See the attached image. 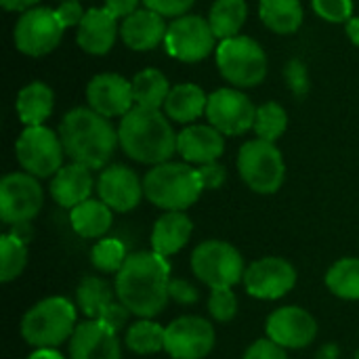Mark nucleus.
Instances as JSON below:
<instances>
[{
  "label": "nucleus",
  "mask_w": 359,
  "mask_h": 359,
  "mask_svg": "<svg viewBox=\"0 0 359 359\" xmlns=\"http://www.w3.org/2000/svg\"><path fill=\"white\" fill-rule=\"evenodd\" d=\"M259 17L271 32L288 36L299 32L305 11L301 0H259Z\"/></svg>",
  "instance_id": "cd10ccee"
},
{
  "label": "nucleus",
  "mask_w": 359,
  "mask_h": 359,
  "mask_svg": "<svg viewBox=\"0 0 359 359\" xmlns=\"http://www.w3.org/2000/svg\"><path fill=\"white\" fill-rule=\"evenodd\" d=\"M59 137L65 149V156L90 170L107 168L109 160L116 154L118 130L109 118L97 114L90 107H74L59 122Z\"/></svg>",
  "instance_id": "f03ea898"
},
{
  "label": "nucleus",
  "mask_w": 359,
  "mask_h": 359,
  "mask_svg": "<svg viewBox=\"0 0 359 359\" xmlns=\"http://www.w3.org/2000/svg\"><path fill=\"white\" fill-rule=\"evenodd\" d=\"M139 2H143V0H105V8L116 17V19H126V17H130L133 13H137L139 8Z\"/></svg>",
  "instance_id": "49530a36"
},
{
  "label": "nucleus",
  "mask_w": 359,
  "mask_h": 359,
  "mask_svg": "<svg viewBox=\"0 0 359 359\" xmlns=\"http://www.w3.org/2000/svg\"><path fill=\"white\" fill-rule=\"evenodd\" d=\"M63 32L65 27L59 23L55 8L36 6L19 15L13 29V42L21 55L44 57L59 46Z\"/></svg>",
  "instance_id": "9d476101"
},
{
  "label": "nucleus",
  "mask_w": 359,
  "mask_h": 359,
  "mask_svg": "<svg viewBox=\"0 0 359 359\" xmlns=\"http://www.w3.org/2000/svg\"><path fill=\"white\" fill-rule=\"evenodd\" d=\"M198 172H200V181H202L204 189H219L227 179V170L219 162L202 164V166H198Z\"/></svg>",
  "instance_id": "37998d69"
},
{
  "label": "nucleus",
  "mask_w": 359,
  "mask_h": 359,
  "mask_svg": "<svg viewBox=\"0 0 359 359\" xmlns=\"http://www.w3.org/2000/svg\"><path fill=\"white\" fill-rule=\"evenodd\" d=\"M27 265V242L15 233L0 236V280L15 282Z\"/></svg>",
  "instance_id": "72a5a7b5"
},
{
  "label": "nucleus",
  "mask_w": 359,
  "mask_h": 359,
  "mask_svg": "<svg viewBox=\"0 0 359 359\" xmlns=\"http://www.w3.org/2000/svg\"><path fill=\"white\" fill-rule=\"evenodd\" d=\"M267 339L278 343L280 347L288 349H305L318 337V322L316 318L297 305L276 309L265 322Z\"/></svg>",
  "instance_id": "dca6fc26"
},
{
  "label": "nucleus",
  "mask_w": 359,
  "mask_h": 359,
  "mask_svg": "<svg viewBox=\"0 0 359 359\" xmlns=\"http://www.w3.org/2000/svg\"><path fill=\"white\" fill-rule=\"evenodd\" d=\"M225 151V135L210 124H189L177 135V154L187 164L219 162Z\"/></svg>",
  "instance_id": "aec40b11"
},
{
  "label": "nucleus",
  "mask_w": 359,
  "mask_h": 359,
  "mask_svg": "<svg viewBox=\"0 0 359 359\" xmlns=\"http://www.w3.org/2000/svg\"><path fill=\"white\" fill-rule=\"evenodd\" d=\"M40 0H0V6L11 13H25L29 8H36Z\"/></svg>",
  "instance_id": "de8ad7c7"
},
{
  "label": "nucleus",
  "mask_w": 359,
  "mask_h": 359,
  "mask_svg": "<svg viewBox=\"0 0 359 359\" xmlns=\"http://www.w3.org/2000/svg\"><path fill=\"white\" fill-rule=\"evenodd\" d=\"M170 263L154 250L128 255L122 269L116 273V297L137 318L151 320L168 305Z\"/></svg>",
  "instance_id": "f257e3e1"
},
{
  "label": "nucleus",
  "mask_w": 359,
  "mask_h": 359,
  "mask_svg": "<svg viewBox=\"0 0 359 359\" xmlns=\"http://www.w3.org/2000/svg\"><path fill=\"white\" fill-rule=\"evenodd\" d=\"M345 32H347V38L359 46V17H351L347 23H345Z\"/></svg>",
  "instance_id": "09e8293b"
},
{
  "label": "nucleus",
  "mask_w": 359,
  "mask_h": 359,
  "mask_svg": "<svg viewBox=\"0 0 359 359\" xmlns=\"http://www.w3.org/2000/svg\"><path fill=\"white\" fill-rule=\"evenodd\" d=\"M69 359H122L118 332L101 320L78 324L69 339Z\"/></svg>",
  "instance_id": "6ab92c4d"
},
{
  "label": "nucleus",
  "mask_w": 359,
  "mask_h": 359,
  "mask_svg": "<svg viewBox=\"0 0 359 359\" xmlns=\"http://www.w3.org/2000/svg\"><path fill=\"white\" fill-rule=\"evenodd\" d=\"M76 328V305L65 297L38 301L21 320V337L34 349H57L69 343Z\"/></svg>",
  "instance_id": "39448f33"
},
{
  "label": "nucleus",
  "mask_w": 359,
  "mask_h": 359,
  "mask_svg": "<svg viewBox=\"0 0 359 359\" xmlns=\"http://www.w3.org/2000/svg\"><path fill=\"white\" fill-rule=\"evenodd\" d=\"M164 341H166V328L145 318H139V322L130 324L124 339L126 347L137 355H151L164 351Z\"/></svg>",
  "instance_id": "2f4dec72"
},
{
  "label": "nucleus",
  "mask_w": 359,
  "mask_h": 359,
  "mask_svg": "<svg viewBox=\"0 0 359 359\" xmlns=\"http://www.w3.org/2000/svg\"><path fill=\"white\" fill-rule=\"evenodd\" d=\"M242 282L250 297L276 301L286 297L297 286V269L282 257H263L246 267Z\"/></svg>",
  "instance_id": "2eb2a0df"
},
{
  "label": "nucleus",
  "mask_w": 359,
  "mask_h": 359,
  "mask_svg": "<svg viewBox=\"0 0 359 359\" xmlns=\"http://www.w3.org/2000/svg\"><path fill=\"white\" fill-rule=\"evenodd\" d=\"M86 101L105 118H122L135 107L133 82L114 72L97 74L86 84Z\"/></svg>",
  "instance_id": "f3484780"
},
{
  "label": "nucleus",
  "mask_w": 359,
  "mask_h": 359,
  "mask_svg": "<svg viewBox=\"0 0 359 359\" xmlns=\"http://www.w3.org/2000/svg\"><path fill=\"white\" fill-rule=\"evenodd\" d=\"M130 82H133L135 105L156 107V109H162L170 88H172L168 84V78L156 67H147V69L139 72Z\"/></svg>",
  "instance_id": "7c9ffc66"
},
{
  "label": "nucleus",
  "mask_w": 359,
  "mask_h": 359,
  "mask_svg": "<svg viewBox=\"0 0 359 359\" xmlns=\"http://www.w3.org/2000/svg\"><path fill=\"white\" fill-rule=\"evenodd\" d=\"M168 294H170V299L177 301L179 305H194V303L198 301V290H196L189 282L177 280V278L170 280Z\"/></svg>",
  "instance_id": "c03bdc74"
},
{
  "label": "nucleus",
  "mask_w": 359,
  "mask_h": 359,
  "mask_svg": "<svg viewBox=\"0 0 359 359\" xmlns=\"http://www.w3.org/2000/svg\"><path fill=\"white\" fill-rule=\"evenodd\" d=\"M164 48L177 61L198 63L217 50V36L208 19L200 15H183L168 23Z\"/></svg>",
  "instance_id": "9b49d317"
},
{
  "label": "nucleus",
  "mask_w": 359,
  "mask_h": 359,
  "mask_svg": "<svg viewBox=\"0 0 359 359\" xmlns=\"http://www.w3.org/2000/svg\"><path fill=\"white\" fill-rule=\"evenodd\" d=\"M191 271L210 290L233 288L244 280V259L240 250L223 240H206L191 252Z\"/></svg>",
  "instance_id": "6e6552de"
},
{
  "label": "nucleus",
  "mask_w": 359,
  "mask_h": 359,
  "mask_svg": "<svg viewBox=\"0 0 359 359\" xmlns=\"http://www.w3.org/2000/svg\"><path fill=\"white\" fill-rule=\"evenodd\" d=\"M339 358V347H334V345H326V347H322L320 349V353H318V359H337Z\"/></svg>",
  "instance_id": "3c124183"
},
{
  "label": "nucleus",
  "mask_w": 359,
  "mask_h": 359,
  "mask_svg": "<svg viewBox=\"0 0 359 359\" xmlns=\"http://www.w3.org/2000/svg\"><path fill=\"white\" fill-rule=\"evenodd\" d=\"M196 0H143L145 8H151L156 13H160L162 17H183L187 15V11L194 6Z\"/></svg>",
  "instance_id": "ea45409f"
},
{
  "label": "nucleus",
  "mask_w": 359,
  "mask_h": 359,
  "mask_svg": "<svg viewBox=\"0 0 359 359\" xmlns=\"http://www.w3.org/2000/svg\"><path fill=\"white\" fill-rule=\"evenodd\" d=\"M143 191L145 198L162 208L164 212L170 210H187L194 206L204 185L200 181L198 168H194L187 162H164L158 166H151L149 172L143 177Z\"/></svg>",
  "instance_id": "20e7f679"
},
{
  "label": "nucleus",
  "mask_w": 359,
  "mask_h": 359,
  "mask_svg": "<svg viewBox=\"0 0 359 359\" xmlns=\"http://www.w3.org/2000/svg\"><path fill=\"white\" fill-rule=\"evenodd\" d=\"M114 223V210L101 200H86L69 210L72 229L84 240H101Z\"/></svg>",
  "instance_id": "bb28decb"
},
{
  "label": "nucleus",
  "mask_w": 359,
  "mask_h": 359,
  "mask_svg": "<svg viewBox=\"0 0 359 359\" xmlns=\"http://www.w3.org/2000/svg\"><path fill=\"white\" fill-rule=\"evenodd\" d=\"M284 78L294 97L303 99L309 93V72L303 59H290L284 67Z\"/></svg>",
  "instance_id": "58836bf2"
},
{
  "label": "nucleus",
  "mask_w": 359,
  "mask_h": 359,
  "mask_svg": "<svg viewBox=\"0 0 359 359\" xmlns=\"http://www.w3.org/2000/svg\"><path fill=\"white\" fill-rule=\"evenodd\" d=\"M17 116L25 126H42L55 107V93L46 82L34 80L17 95Z\"/></svg>",
  "instance_id": "a878e982"
},
{
  "label": "nucleus",
  "mask_w": 359,
  "mask_h": 359,
  "mask_svg": "<svg viewBox=\"0 0 359 359\" xmlns=\"http://www.w3.org/2000/svg\"><path fill=\"white\" fill-rule=\"evenodd\" d=\"M353 359H359V349H358V351H355V355H353Z\"/></svg>",
  "instance_id": "603ef678"
},
{
  "label": "nucleus",
  "mask_w": 359,
  "mask_h": 359,
  "mask_svg": "<svg viewBox=\"0 0 359 359\" xmlns=\"http://www.w3.org/2000/svg\"><path fill=\"white\" fill-rule=\"evenodd\" d=\"M126 259V248L116 238H101L90 250V263L101 273H118Z\"/></svg>",
  "instance_id": "c9c22d12"
},
{
  "label": "nucleus",
  "mask_w": 359,
  "mask_h": 359,
  "mask_svg": "<svg viewBox=\"0 0 359 359\" xmlns=\"http://www.w3.org/2000/svg\"><path fill=\"white\" fill-rule=\"evenodd\" d=\"M208 95L202 86L194 82H181L175 84L162 105V111L179 124H191L200 116H206Z\"/></svg>",
  "instance_id": "393cba45"
},
{
  "label": "nucleus",
  "mask_w": 359,
  "mask_h": 359,
  "mask_svg": "<svg viewBox=\"0 0 359 359\" xmlns=\"http://www.w3.org/2000/svg\"><path fill=\"white\" fill-rule=\"evenodd\" d=\"M44 204L38 179L29 172H8L0 181V219L17 227L29 223Z\"/></svg>",
  "instance_id": "f8f14e48"
},
{
  "label": "nucleus",
  "mask_w": 359,
  "mask_h": 359,
  "mask_svg": "<svg viewBox=\"0 0 359 359\" xmlns=\"http://www.w3.org/2000/svg\"><path fill=\"white\" fill-rule=\"evenodd\" d=\"M57 13V19L59 23L67 29V27H78L80 21L84 19V8L80 4V0H65V2H59V6L55 8Z\"/></svg>",
  "instance_id": "79ce46f5"
},
{
  "label": "nucleus",
  "mask_w": 359,
  "mask_h": 359,
  "mask_svg": "<svg viewBox=\"0 0 359 359\" xmlns=\"http://www.w3.org/2000/svg\"><path fill=\"white\" fill-rule=\"evenodd\" d=\"M95 189L99 194V200L105 202L114 212H130L145 196L143 181L133 168L124 164H111L103 168Z\"/></svg>",
  "instance_id": "a211bd4d"
},
{
  "label": "nucleus",
  "mask_w": 359,
  "mask_h": 359,
  "mask_svg": "<svg viewBox=\"0 0 359 359\" xmlns=\"http://www.w3.org/2000/svg\"><path fill=\"white\" fill-rule=\"evenodd\" d=\"M238 172L248 189L261 196H271L284 185L286 162L276 143L252 139L238 151Z\"/></svg>",
  "instance_id": "0eeeda50"
},
{
  "label": "nucleus",
  "mask_w": 359,
  "mask_h": 359,
  "mask_svg": "<svg viewBox=\"0 0 359 359\" xmlns=\"http://www.w3.org/2000/svg\"><path fill=\"white\" fill-rule=\"evenodd\" d=\"M59 2H65V0H59Z\"/></svg>",
  "instance_id": "864d4df0"
},
{
  "label": "nucleus",
  "mask_w": 359,
  "mask_h": 359,
  "mask_svg": "<svg viewBox=\"0 0 359 359\" xmlns=\"http://www.w3.org/2000/svg\"><path fill=\"white\" fill-rule=\"evenodd\" d=\"M208 313L215 322H231L238 316V297L233 288H217L210 290L208 297Z\"/></svg>",
  "instance_id": "e433bc0d"
},
{
  "label": "nucleus",
  "mask_w": 359,
  "mask_h": 359,
  "mask_svg": "<svg viewBox=\"0 0 359 359\" xmlns=\"http://www.w3.org/2000/svg\"><path fill=\"white\" fill-rule=\"evenodd\" d=\"M118 141L122 151L139 162L158 166L170 162L177 154V133L170 118L156 107L135 105L118 124Z\"/></svg>",
  "instance_id": "7ed1b4c3"
},
{
  "label": "nucleus",
  "mask_w": 359,
  "mask_h": 359,
  "mask_svg": "<svg viewBox=\"0 0 359 359\" xmlns=\"http://www.w3.org/2000/svg\"><path fill=\"white\" fill-rule=\"evenodd\" d=\"M97 187V181L93 179V170L69 162L63 164L61 170L50 179V198L61 208H76L78 204L90 200L93 189Z\"/></svg>",
  "instance_id": "5701e85b"
},
{
  "label": "nucleus",
  "mask_w": 359,
  "mask_h": 359,
  "mask_svg": "<svg viewBox=\"0 0 359 359\" xmlns=\"http://www.w3.org/2000/svg\"><path fill=\"white\" fill-rule=\"evenodd\" d=\"M328 290L343 301H359V259L345 257L326 271Z\"/></svg>",
  "instance_id": "473e14b6"
},
{
  "label": "nucleus",
  "mask_w": 359,
  "mask_h": 359,
  "mask_svg": "<svg viewBox=\"0 0 359 359\" xmlns=\"http://www.w3.org/2000/svg\"><path fill=\"white\" fill-rule=\"evenodd\" d=\"M246 17H248L246 0H215L208 13V23L219 40H229L240 36Z\"/></svg>",
  "instance_id": "c756f323"
},
{
  "label": "nucleus",
  "mask_w": 359,
  "mask_h": 359,
  "mask_svg": "<svg viewBox=\"0 0 359 359\" xmlns=\"http://www.w3.org/2000/svg\"><path fill=\"white\" fill-rule=\"evenodd\" d=\"M15 156L23 172L34 175L36 179H53L65 158V149L59 133L48 126H25L15 143Z\"/></svg>",
  "instance_id": "1a4fd4ad"
},
{
  "label": "nucleus",
  "mask_w": 359,
  "mask_h": 359,
  "mask_svg": "<svg viewBox=\"0 0 359 359\" xmlns=\"http://www.w3.org/2000/svg\"><path fill=\"white\" fill-rule=\"evenodd\" d=\"M217 343L215 326L200 316H183L166 326L164 351L172 359H204Z\"/></svg>",
  "instance_id": "4468645a"
},
{
  "label": "nucleus",
  "mask_w": 359,
  "mask_h": 359,
  "mask_svg": "<svg viewBox=\"0 0 359 359\" xmlns=\"http://www.w3.org/2000/svg\"><path fill=\"white\" fill-rule=\"evenodd\" d=\"M311 6L330 23H347L353 17V0H311Z\"/></svg>",
  "instance_id": "4c0bfd02"
},
{
  "label": "nucleus",
  "mask_w": 359,
  "mask_h": 359,
  "mask_svg": "<svg viewBox=\"0 0 359 359\" xmlns=\"http://www.w3.org/2000/svg\"><path fill=\"white\" fill-rule=\"evenodd\" d=\"M191 233L194 223L183 210L164 212L151 229V250L168 259L185 248Z\"/></svg>",
  "instance_id": "b1692460"
},
{
  "label": "nucleus",
  "mask_w": 359,
  "mask_h": 359,
  "mask_svg": "<svg viewBox=\"0 0 359 359\" xmlns=\"http://www.w3.org/2000/svg\"><path fill=\"white\" fill-rule=\"evenodd\" d=\"M206 118H208V124L215 126L219 133L227 137H238V135L248 133L255 126L257 107L246 93L233 86H227L208 95Z\"/></svg>",
  "instance_id": "ddd939ff"
},
{
  "label": "nucleus",
  "mask_w": 359,
  "mask_h": 359,
  "mask_svg": "<svg viewBox=\"0 0 359 359\" xmlns=\"http://www.w3.org/2000/svg\"><path fill=\"white\" fill-rule=\"evenodd\" d=\"M168 32L166 17L151 8H139L130 17H126L120 25V38L122 42L137 53L154 50L158 44L164 42Z\"/></svg>",
  "instance_id": "4be33fe9"
},
{
  "label": "nucleus",
  "mask_w": 359,
  "mask_h": 359,
  "mask_svg": "<svg viewBox=\"0 0 359 359\" xmlns=\"http://www.w3.org/2000/svg\"><path fill=\"white\" fill-rule=\"evenodd\" d=\"M118 19L105 8H88L76 27V42L88 55H107L118 38Z\"/></svg>",
  "instance_id": "412c9836"
},
{
  "label": "nucleus",
  "mask_w": 359,
  "mask_h": 359,
  "mask_svg": "<svg viewBox=\"0 0 359 359\" xmlns=\"http://www.w3.org/2000/svg\"><path fill=\"white\" fill-rule=\"evenodd\" d=\"M244 359H288V353L284 347H280L271 339H261V341H255L246 349Z\"/></svg>",
  "instance_id": "a19ab883"
},
{
  "label": "nucleus",
  "mask_w": 359,
  "mask_h": 359,
  "mask_svg": "<svg viewBox=\"0 0 359 359\" xmlns=\"http://www.w3.org/2000/svg\"><path fill=\"white\" fill-rule=\"evenodd\" d=\"M118 301L116 288L103 278L88 276L76 288V305L88 320H101V316Z\"/></svg>",
  "instance_id": "c85d7f7f"
},
{
  "label": "nucleus",
  "mask_w": 359,
  "mask_h": 359,
  "mask_svg": "<svg viewBox=\"0 0 359 359\" xmlns=\"http://www.w3.org/2000/svg\"><path fill=\"white\" fill-rule=\"evenodd\" d=\"M27 359H63V355L57 349H34Z\"/></svg>",
  "instance_id": "8fccbe9b"
},
{
  "label": "nucleus",
  "mask_w": 359,
  "mask_h": 359,
  "mask_svg": "<svg viewBox=\"0 0 359 359\" xmlns=\"http://www.w3.org/2000/svg\"><path fill=\"white\" fill-rule=\"evenodd\" d=\"M252 128L257 133V139L276 143L288 128V114L280 103L267 101L257 107V118Z\"/></svg>",
  "instance_id": "f704fd0d"
},
{
  "label": "nucleus",
  "mask_w": 359,
  "mask_h": 359,
  "mask_svg": "<svg viewBox=\"0 0 359 359\" xmlns=\"http://www.w3.org/2000/svg\"><path fill=\"white\" fill-rule=\"evenodd\" d=\"M130 316H133V313H130V311H128L120 301H116V303H114V305H111L103 316H101V322H103V324H107L111 330H116V332H118L122 326H126V322H128V318H130Z\"/></svg>",
  "instance_id": "a18cd8bd"
},
{
  "label": "nucleus",
  "mask_w": 359,
  "mask_h": 359,
  "mask_svg": "<svg viewBox=\"0 0 359 359\" xmlns=\"http://www.w3.org/2000/svg\"><path fill=\"white\" fill-rule=\"evenodd\" d=\"M217 67L233 88H252L267 78L269 61L265 48L250 36L221 40L217 46Z\"/></svg>",
  "instance_id": "423d86ee"
}]
</instances>
